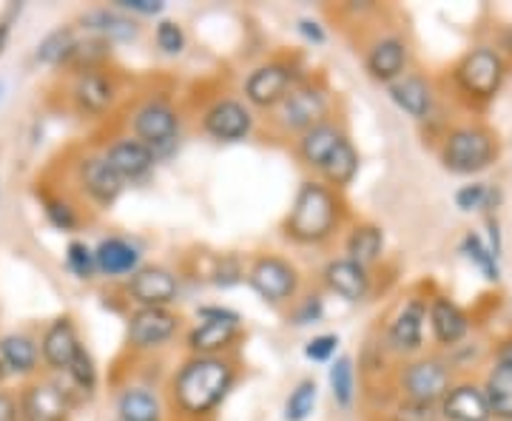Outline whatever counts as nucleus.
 Masks as SVG:
<instances>
[{
    "instance_id": "nucleus-1",
    "label": "nucleus",
    "mask_w": 512,
    "mask_h": 421,
    "mask_svg": "<svg viewBox=\"0 0 512 421\" xmlns=\"http://www.w3.org/2000/svg\"><path fill=\"white\" fill-rule=\"evenodd\" d=\"M234 385V367L220 356H194L174 379V399L191 416L211 413Z\"/></svg>"
},
{
    "instance_id": "nucleus-2",
    "label": "nucleus",
    "mask_w": 512,
    "mask_h": 421,
    "mask_svg": "<svg viewBox=\"0 0 512 421\" xmlns=\"http://www.w3.org/2000/svg\"><path fill=\"white\" fill-rule=\"evenodd\" d=\"M336 222H339V202L333 191L322 183H305L293 200L285 231L299 242H322L333 234Z\"/></svg>"
},
{
    "instance_id": "nucleus-3",
    "label": "nucleus",
    "mask_w": 512,
    "mask_h": 421,
    "mask_svg": "<svg viewBox=\"0 0 512 421\" xmlns=\"http://www.w3.org/2000/svg\"><path fill=\"white\" fill-rule=\"evenodd\" d=\"M493 137L481 129H458L444 143V165L456 174H473L493 163Z\"/></svg>"
},
{
    "instance_id": "nucleus-4",
    "label": "nucleus",
    "mask_w": 512,
    "mask_h": 421,
    "mask_svg": "<svg viewBox=\"0 0 512 421\" xmlns=\"http://www.w3.org/2000/svg\"><path fill=\"white\" fill-rule=\"evenodd\" d=\"M328 114V94L313 86L291 89L288 97L276 106V120L288 131H311L313 126L325 123Z\"/></svg>"
},
{
    "instance_id": "nucleus-5",
    "label": "nucleus",
    "mask_w": 512,
    "mask_h": 421,
    "mask_svg": "<svg viewBox=\"0 0 512 421\" xmlns=\"http://www.w3.org/2000/svg\"><path fill=\"white\" fill-rule=\"evenodd\" d=\"M248 282L262 299L268 302H285L296 293V285H299V276H296V268L291 262L279 257H262L256 259L254 268L248 271Z\"/></svg>"
},
{
    "instance_id": "nucleus-6",
    "label": "nucleus",
    "mask_w": 512,
    "mask_h": 421,
    "mask_svg": "<svg viewBox=\"0 0 512 421\" xmlns=\"http://www.w3.org/2000/svg\"><path fill=\"white\" fill-rule=\"evenodd\" d=\"M402 387L407 393V399L413 402L436 404L450 393V370L436 362V359H421L404 370Z\"/></svg>"
},
{
    "instance_id": "nucleus-7",
    "label": "nucleus",
    "mask_w": 512,
    "mask_h": 421,
    "mask_svg": "<svg viewBox=\"0 0 512 421\" xmlns=\"http://www.w3.org/2000/svg\"><path fill=\"white\" fill-rule=\"evenodd\" d=\"M458 80L461 86L476 97H493L504 80V66L501 57L493 49H473L458 66Z\"/></svg>"
},
{
    "instance_id": "nucleus-8",
    "label": "nucleus",
    "mask_w": 512,
    "mask_h": 421,
    "mask_svg": "<svg viewBox=\"0 0 512 421\" xmlns=\"http://www.w3.org/2000/svg\"><path fill=\"white\" fill-rule=\"evenodd\" d=\"M134 134L151 151L171 146L177 137V111L163 100H151L134 114Z\"/></svg>"
},
{
    "instance_id": "nucleus-9",
    "label": "nucleus",
    "mask_w": 512,
    "mask_h": 421,
    "mask_svg": "<svg viewBox=\"0 0 512 421\" xmlns=\"http://www.w3.org/2000/svg\"><path fill=\"white\" fill-rule=\"evenodd\" d=\"M202 126H205V131H208L214 140L237 143V140H245V137H248L254 120H251V111L245 109L242 103H237V100H220V103H214L211 109L205 111Z\"/></svg>"
},
{
    "instance_id": "nucleus-10",
    "label": "nucleus",
    "mask_w": 512,
    "mask_h": 421,
    "mask_svg": "<svg viewBox=\"0 0 512 421\" xmlns=\"http://www.w3.org/2000/svg\"><path fill=\"white\" fill-rule=\"evenodd\" d=\"M288 89H291V69L282 66V63L259 66L245 80V94H248V100L254 106H259V109L279 106L288 97Z\"/></svg>"
},
{
    "instance_id": "nucleus-11",
    "label": "nucleus",
    "mask_w": 512,
    "mask_h": 421,
    "mask_svg": "<svg viewBox=\"0 0 512 421\" xmlns=\"http://www.w3.org/2000/svg\"><path fill=\"white\" fill-rule=\"evenodd\" d=\"M177 330V316L165 308H140L128 322V339L140 350L157 348L168 342Z\"/></svg>"
},
{
    "instance_id": "nucleus-12",
    "label": "nucleus",
    "mask_w": 512,
    "mask_h": 421,
    "mask_svg": "<svg viewBox=\"0 0 512 421\" xmlns=\"http://www.w3.org/2000/svg\"><path fill=\"white\" fill-rule=\"evenodd\" d=\"M128 293L143 308H165L177 299V279L165 268H143L131 276Z\"/></svg>"
},
{
    "instance_id": "nucleus-13",
    "label": "nucleus",
    "mask_w": 512,
    "mask_h": 421,
    "mask_svg": "<svg viewBox=\"0 0 512 421\" xmlns=\"http://www.w3.org/2000/svg\"><path fill=\"white\" fill-rule=\"evenodd\" d=\"M106 163L120 174V180H140L154 165V151L140 140H117L106 151Z\"/></svg>"
},
{
    "instance_id": "nucleus-14",
    "label": "nucleus",
    "mask_w": 512,
    "mask_h": 421,
    "mask_svg": "<svg viewBox=\"0 0 512 421\" xmlns=\"http://www.w3.org/2000/svg\"><path fill=\"white\" fill-rule=\"evenodd\" d=\"M80 348L83 345H80V339H77L74 325L69 319H57L55 325L46 330L43 342H40V353H43L46 365H52L55 370H69Z\"/></svg>"
},
{
    "instance_id": "nucleus-15",
    "label": "nucleus",
    "mask_w": 512,
    "mask_h": 421,
    "mask_svg": "<svg viewBox=\"0 0 512 421\" xmlns=\"http://www.w3.org/2000/svg\"><path fill=\"white\" fill-rule=\"evenodd\" d=\"M441 413L450 421H487L493 416L487 404V393L478 390L476 385L453 387L441 402Z\"/></svg>"
},
{
    "instance_id": "nucleus-16",
    "label": "nucleus",
    "mask_w": 512,
    "mask_h": 421,
    "mask_svg": "<svg viewBox=\"0 0 512 421\" xmlns=\"http://www.w3.org/2000/svg\"><path fill=\"white\" fill-rule=\"evenodd\" d=\"M325 282L333 293H339L348 302H359L365 299L367 288H370V276L367 268H362L353 259H336L325 268Z\"/></svg>"
},
{
    "instance_id": "nucleus-17",
    "label": "nucleus",
    "mask_w": 512,
    "mask_h": 421,
    "mask_svg": "<svg viewBox=\"0 0 512 421\" xmlns=\"http://www.w3.org/2000/svg\"><path fill=\"white\" fill-rule=\"evenodd\" d=\"M424 319H427V308L419 299H410L402 305V311L396 313L393 325H390V345L402 353L421 348V333H424Z\"/></svg>"
},
{
    "instance_id": "nucleus-18",
    "label": "nucleus",
    "mask_w": 512,
    "mask_h": 421,
    "mask_svg": "<svg viewBox=\"0 0 512 421\" xmlns=\"http://www.w3.org/2000/svg\"><path fill=\"white\" fill-rule=\"evenodd\" d=\"M74 100L83 111L100 114V111L109 109L111 100H114V83L103 72L86 69V72L77 74V80H74Z\"/></svg>"
},
{
    "instance_id": "nucleus-19",
    "label": "nucleus",
    "mask_w": 512,
    "mask_h": 421,
    "mask_svg": "<svg viewBox=\"0 0 512 421\" xmlns=\"http://www.w3.org/2000/svg\"><path fill=\"white\" fill-rule=\"evenodd\" d=\"M20 413L26 421H63L66 419V399L52 385H35L26 390Z\"/></svg>"
},
{
    "instance_id": "nucleus-20",
    "label": "nucleus",
    "mask_w": 512,
    "mask_h": 421,
    "mask_svg": "<svg viewBox=\"0 0 512 421\" xmlns=\"http://www.w3.org/2000/svg\"><path fill=\"white\" fill-rule=\"evenodd\" d=\"M404 66H407V49H404L402 40H396V37H384V40H379V43L370 49V55H367V72L373 74L376 80H382V83L399 80V74L404 72Z\"/></svg>"
},
{
    "instance_id": "nucleus-21",
    "label": "nucleus",
    "mask_w": 512,
    "mask_h": 421,
    "mask_svg": "<svg viewBox=\"0 0 512 421\" xmlns=\"http://www.w3.org/2000/svg\"><path fill=\"white\" fill-rule=\"evenodd\" d=\"M97 257V271L106 276H123L131 274L140 265V251L120 237L103 239L94 251Z\"/></svg>"
},
{
    "instance_id": "nucleus-22",
    "label": "nucleus",
    "mask_w": 512,
    "mask_h": 421,
    "mask_svg": "<svg viewBox=\"0 0 512 421\" xmlns=\"http://www.w3.org/2000/svg\"><path fill=\"white\" fill-rule=\"evenodd\" d=\"M80 177H83V185H86V191L92 194L97 202H114L120 197V191H123V180H120V174L106 163V157H92V160H86L83 168H80Z\"/></svg>"
},
{
    "instance_id": "nucleus-23",
    "label": "nucleus",
    "mask_w": 512,
    "mask_h": 421,
    "mask_svg": "<svg viewBox=\"0 0 512 421\" xmlns=\"http://www.w3.org/2000/svg\"><path fill=\"white\" fill-rule=\"evenodd\" d=\"M237 336V322L228 319H205L202 325L191 330L188 336V348L197 356H214L217 350H225Z\"/></svg>"
},
{
    "instance_id": "nucleus-24",
    "label": "nucleus",
    "mask_w": 512,
    "mask_h": 421,
    "mask_svg": "<svg viewBox=\"0 0 512 421\" xmlns=\"http://www.w3.org/2000/svg\"><path fill=\"white\" fill-rule=\"evenodd\" d=\"M430 328H433V336L441 345H456L458 339H464V333H467V316L461 313L456 302L439 296L430 305Z\"/></svg>"
},
{
    "instance_id": "nucleus-25",
    "label": "nucleus",
    "mask_w": 512,
    "mask_h": 421,
    "mask_svg": "<svg viewBox=\"0 0 512 421\" xmlns=\"http://www.w3.org/2000/svg\"><path fill=\"white\" fill-rule=\"evenodd\" d=\"M342 140H345V134L336 129L333 123H319V126H313L311 131L302 134V140H299V157L308 165L322 168Z\"/></svg>"
},
{
    "instance_id": "nucleus-26",
    "label": "nucleus",
    "mask_w": 512,
    "mask_h": 421,
    "mask_svg": "<svg viewBox=\"0 0 512 421\" xmlns=\"http://www.w3.org/2000/svg\"><path fill=\"white\" fill-rule=\"evenodd\" d=\"M390 97L396 100V106L407 111L410 117L424 120L433 109V92L421 77H402L390 86Z\"/></svg>"
},
{
    "instance_id": "nucleus-27",
    "label": "nucleus",
    "mask_w": 512,
    "mask_h": 421,
    "mask_svg": "<svg viewBox=\"0 0 512 421\" xmlns=\"http://www.w3.org/2000/svg\"><path fill=\"white\" fill-rule=\"evenodd\" d=\"M487 404L490 413L501 421H512V365L510 362H498L487 379Z\"/></svg>"
},
{
    "instance_id": "nucleus-28",
    "label": "nucleus",
    "mask_w": 512,
    "mask_h": 421,
    "mask_svg": "<svg viewBox=\"0 0 512 421\" xmlns=\"http://www.w3.org/2000/svg\"><path fill=\"white\" fill-rule=\"evenodd\" d=\"M345 248H348V259L359 262L362 268L373 265L376 259L382 257V248H384L382 228H376V225H356V228L350 231L348 245H345Z\"/></svg>"
},
{
    "instance_id": "nucleus-29",
    "label": "nucleus",
    "mask_w": 512,
    "mask_h": 421,
    "mask_svg": "<svg viewBox=\"0 0 512 421\" xmlns=\"http://www.w3.org/2000/svg\"><path fill=\"white\" fill-rule=\"evenodd\" d=\"M117 413L123 421H160L163 410L154 393H148L143 387H131L120 396L117 402Z\"/></svg>"
},
{
    "instance_id": "nucleus-30",
    "label": "nucleus",
    "mask_w": 512,
    "mask_h": 421,
    "mask_svg": "<svg viewBox=\"0 0 512 421\" xmlns=\"http://www.w3.org/2000/svg\"><path fill=\"white\" fill-rule=\"evenodd\" d=\"M0 359L12 373H29L37 365V345L29 336L12 333V336L0 339Z\"/></svg>"
},
{
    "instance_id": "nucleus-31",
    "label": "nucleus",
    "mask_w": 512,
    "mask_h": 421,
    "mask_svg": "<svg viewBox=\"0 0 512 421\" xmlns=\"http://www.w3.org/2000/svg\"><path fill=\"white\" fill-rule=\"evenodd\" d=\"M356 171H359V154H356V148L350 146V140L345 137V140L336 146V151L328 157V163L322 165V174H325L328 183H333L336 188H345V185L353 183Z\"/></svg>"
},
{
    "instance_id": "nucleus-32",
    "label": "nucleus",
    "mask_w": 512,
    "mask_h": 421,
    "mask_svg": "<svg viewBox=\"0 0 512 421\" xmlns=\"http://www.w3.org/2000/svg\"><path fill=\"white\" fill-rule=\"evenodd\" d=\"M83 23L97 32V35L109 37V40H134L137 37V26L128 18H120L117 12H109V9H97V12H89Z\"/></svg>"
},
{
    "instance_id": "nucleus-33",
    "label": "nucleus",
    "mask_w": 512,
    "mask_h": 421,
    "mask_svg": "<svg viewBox=\"0 0 512 421\" xmlns=\"http://www.w3.org/2000/svg\"><path fill=\"white\" fill-rule=\"evenodd\" d=\"M74 52H77V37H74L72 29H55L37 46V60L55 66V63H63V60H72Z\"/></svg>"
},
{
    "instance_id": "nucleus-34",
    "label": "nucleus",
    "mask_w": 512,
    "mask_h": 421,
    "mask_svg": "<svg viewBox=\"0 0 512 421\" xmlns=\"http://www.w3.org/2000/svg\"><path fill=\"white\" fill-rule=\"evenodd\" d=\"M330 387H333V399L339 407H350L353 396H356V373H353V362L348 356H339L333 367H330Z\"/></svg>"
},
{
    "instance_id": "nucleus-35",
    "label": "nucleus",
    "mask_w": 512,
    "mask_h": 421,
    "mask_svg": "<svg viewBox=\"0 0 512 421\" xmlns=\"http://www.w3.org/2000/svg\"><path fill=\"white\" fill-rule=\"evenodd\" d=\"M316 404V382H299L296 390L291 393V399L285 404V419L288 421H305L313 413Z\"/></svg>"
},
{
    "instance_id": "nucleus-36",
    "label": "nucleus",
    "mask_w": 512,
    "mask_h": 421,
    "mask_svg": "<svg viewBox=\"0 0 512 421\" xmlns=\"http://www.w3.org/2000/svg\"><path fill=\"white\" fill-rule=\"evenodd\" d=\"M66 265H69V271L74 276L89 279L97 271V257H94V251L86 242H69V248H66Z\"/></svg>"
},
{
    "instance_id": "nucleus-37",
    "label": "nucleus",
    "mask_w": 512,
    "mask_h": 421,
    "mask_svg": "<svg viewBox=\"0 0 512 421\" xmlns=\"http://www.w3.org/2000/svg\"><path fill=\"white\" fill-rule=\"evenodd\" d=\"M464 254L476 262L478 268L484 271V276H487V279H498V262H495V251L484 248V242H481L476 234H467V239H464Z\"/></svg>"
},
{
    "instance_id": "nucleus-38",
    "label": "nucleus",
    "mask_w": 512,
    "mask_h": 421,
    "mask_svg": "<svg viewBox=\"0 0 512 421\" xmlns=\"http://www.w3.org/2000/svg\"><path fill=\"white\" fill-rule=\"evenodd\" d=\"M69 376H72V382L77 387L94 390V385H97V367H94V359L89 350L80 348V353L74 356V362L69 365Z\"/></svg>"
},
{
    "instance_id": "nucleus-39",
    "label": "nucleus",
    "mask_w": 512,
    "mask_h": 421,
    "mask_svg": "<svg viewBox=\"0 0 512 421\" xmlns=\"http://www.w3.org/2000/svg\"><path fill=\"white\" fill-rule=\"evenodd\" d=\"M157 46L163 49L165 55H180L185 49V32L180 23L174 20H163L157 26Z\"/></svg>"
},
{
    "instance_id": "nucleus-40",
    "label": "nucleus",
    "mask_w": 512,
    "mask_h": 421,
    "mask_svg": "<svg viewBox=\"0 0 512 421\" xmlns=\"http://www.w3.org/2000/svg\"><path fill=\"white\" fill-rule=\"evenodd\" d=\"M393 421H439V410H436V404L407 399V402L396 407Z\"/></svg>"
},
{
    "instance_id": "nucleus-41",
    "label": "nucleus",
    "mask_w": 512,
    "mask_h": 421,
    "mask_svg": "<svg viewBox=\"0 0 512 421\" xmlns=\"http://www.w3.org/2000/svg\"><path fill=\"white\" fill-rule=\"evenodd\" d=\"M490 200V188L487 185H464L456 194V205L461 211H476V208H484Z\"/></svg>"
},
{
    "instance_id": "nucleus-42",
    "label": "nucleus",
    "mask_w": 512,
    "mask_h": 421,
    "mask_svg": "<svg viewBox=\"0 0 512 421\" xmlns=\"http://www.w3.org/2000/svg\"><path fill=\"white\" fill-rule=\"evenodd\" d=\"M46 217H49V222H52L55 228H60V231H72L74 225H77V217H74V211L69 202H60V200L46 202Z\"/></svg>"
},
{
    "instance_id": "nucleus-43",
    "label": "nucleus",
    "mask_w": 512,
    "mask_h": 421,
    "mask_svg": "<svg viewBox=\"0 0 512 421\" xmlns=\"http://www.w3.org/2000/svg\"><path fill=\"white\" fill-rule=\"evenodd\" d=\"M336 345H339V336H333V333H325V336H316L308 342V348H305V356L313 359V362H328L330 356L336 353Z\"/></svg>"
},
{
    "instance_id": "nucleus-44",
    "label": "nucleus",
    "mask_w": 512,
    "mask_h": 421,
    "mask_svg": "<svg viewBox=\"0 0 512 421\" xmlns=\"http://www.w3.org/2000/svg\"><path fill=\"white\" fill-rule=\"evenodd\" d=\"M120 9L137 12V15H160L163 12V0H117Z\"/></svg>"
},
{
    "instance_id": "nucleus-45",
    "label": "nucleus",
    "mask_w": 512,
    "mask_h": 421,
    "mask_svg": "<svg viewBox=\"0 0 512 421\" xmlns=\"http://www.w3.org/2000/svg\"><path fill=\"white\" fill-rule=\"evenodd\" d=\"M319 316H322V299H319V296H311V299L296 311L293 319H296V325H311Z\"/></svg>"
},
{
    "instance_id": "nucleus-46",
    "label": "nucleus",
    "mask_w": 512,
    "mask_h": 421,
    "mask_svg": "<svg viewBox=\"0 0 512 421\" xmlns=\"http://www.w3.org/2000/svg\"><path fill=\"white\" fill-rule=\"evenodd\" d=\"M0 421H18V407L3 393H0Z\"/></svg>"
},
{
    "instance_id": "nucleus-47",
    "label": "nucleus",
    "mask_w": 512,
    "mask_h": 421,
    "mask_svg": "<svg viewBox=\"0 0 512 421\" xmlns=\"http://www.w3.org/2000/svg\"><path fill=\"white\" fill-rule=\"evenodd\" d=\"M299 32L308 37V40H316V43L325 40V32L319 29V23H311V20H302V23H299Z\"/></svg>"
},
{
    "instance_id": "nucleus-48",
    "label": "nucleus",
    "mask_w": 512,
    "mask_h": 421,
    "mask_svg": "<svg viewBox=\"0 0 512 421\" xmlns=\"http://www.w3.org/2000/svg\"><path fill=\"white\" fill-rule=\"evenodd\" d=\"M200 316L202 319H228V322H239L237 313L225 311V308H202Z\"/></svg>"
},
{
    "instance_id": "nucleus-49",
    "label": "nucleus",
    "mask_w": 512,
    "mask_h": 421,
    "mask_svg": "<svg viewBox=\"0 0 512 421\" xmlns=\"http://www.w3.org/2000/svg\"><path fill=\"white\" fill-rule=\"evenodd\" d=\"M498 362H510L512 365V342H507V345L501 348V353H498Z\"/></svg>"
},
{
    "instance_id": "nucleus-50",
    "label": "nucleus",
    "mask_w": 512,
    "mask_h": 421,
    "mask_svg": "<svg viewBox=\"0 0 512 421\" xmlns=\"http://www.w3.org/2000/svg\"><path fill=\"white\" fill-rule=\"evenodd\" d=\"M6 40H9V23H0V52L6 49Z\"/></svg>"
},
{
    "instance_id": "nucleus-51",
    "label": "nucleus",
    "mask_w": 512,
    "mask_h": 421,
    "mask_svg": "<svg viewBox=\"0 0 512 421\" xmlns=\"http://www.w3.org/2000/svg\"><path fill=\"white\" fill-rule=\"evenodd\" d=\"M6 373H9V367L3 365V359H0V382H3V376H6Z\"/></svg>"
}]
</instances>
